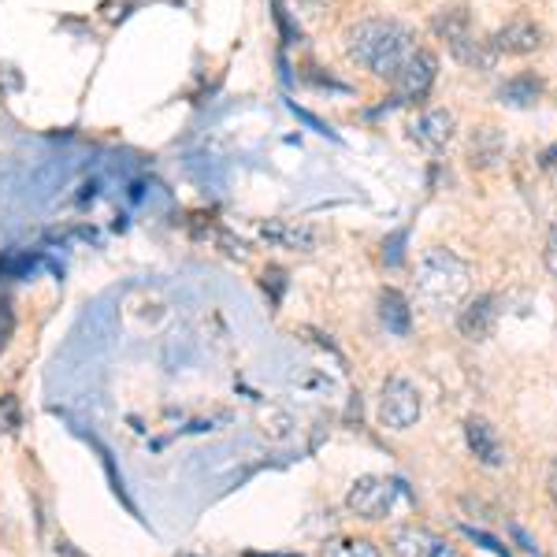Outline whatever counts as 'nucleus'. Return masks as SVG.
<instances>
[{"instance_id":"1","label":"nucleus","mask_w":557,"mask_h":557,"mask_svg":"<svg viewBox=\"0 0 557 557\" xmlns=\"http://www.w3.org/2000/svg\"><path fill=\"white\" fill-rule=\"evenodd\" d=\"M346 52L380 78H394L417 52L412 30L394 20H361L346 30Z\"/></svg>"},{"instance_id":"2","label":"nucleus","mask_w":557,"mask_h":557,"mask_svg":"<svg viewBox=\"0 0 557 557\" xmlns=\"http://www.w3.org/2000/svg\"><path fill=\"white\" fill-rule=\"evenodd\" d=\"M472 268L450 249H428L417 264V298L428 305L431 312L457 309L469 298Z\"/></svg>"},{"instance_id":"3","label":"nucleus","mask_w":557,"mask_h":557,"mask_svg":"<svg viewBox=\"0 0 557 557\" xmlns=\"http://www.w3.org/2000/svg\"><path fill=\"white\" fill-rule=\"evenodd\" d=\"M420 409L424 406H420L417 386H412L409 380H386L375 417H380V424L391 428V431H409L420 420Z\"/></svg>"},{"instance_id":"4","label":"nucleus","mask_w":557,"mask_h":557,"mask_svg":"<svg viewBox=\"0 0 557 557\" xmlns=\"http://www.w3.org/2000/svg\"><path fill=\"white\" fill-rule=\"evenodd\" d=\"M398 491H401V483L391 480V475H361V480L349 487L346 506L364 520H383L386 513H391Z\"/></svg>"},{"instance_id":"5","label":"nucleus","mask_w":557,"mask_h":557,"mask_svg":"<svg viewBox=\"0 0 557 557\" xmlns=\"http://www.w3.org/2000/svg\"><path fill=\"white\" fill-rule=\"evenodd\" d=\"M391 550H394V557H461L457 546L446 543L443 535L428 532V528H417V524L394 528Z\"/></svg>"},{"instance_id":"6","label":"nucleus","mask_w":557,"mask_h":557,"mask_svg":"<svg viewBox=\"0 0 557 557\" xmlns=\"http://www.w3.org/2000/svg\"><path fill=\"white\" fill-rule=\"evenodd\" d=\"M435 57L424 49H417L412 57L401 64V71L394 75V86H398V97L401 101H420L428 94L431 83H435Z\"/></svg>"},{"instance_id":"7","label":"nucleus","mask_w":557,"mask_h":557,"mask_svg":"<svg viewBox=\"0 0 557 557\" xmlns=\"http://www.w3.org/2000/svg\"><path fill=\"white\" fill-rule=\"evenodd\" d=\"M465 438H469V450L475 454V461L480 465H487V469L506 465V443H502L498 428H494L487 417L465 420Z\"/></svg>"},{"instance_id":"8","label":"nucleus","mask_w":557,"mask_h":557,"mask_svg":"<svg viewBox=\"0 0 557 557\" xmlns=\"http://www.w3.org/2000/svg\"><path fill=\"white\" fill-rule=\"evenodd\" d=\"M438 30L446 34V41H450L454 57L461 60V64H472V67H487V64H491V52H483V49H480V41L472 38L465 12L443 15V20H438Z\"/></svg>"},{"instance_id":"9","label":"nucleus","mask_w":557,"mask_h":557,"mask_svg":"<svg viewBox=\"0 0 557 557\" xmlns=\"http://www.w3.org/2000/svg\"><path fill=\"white\" fill-rule=\"evenodd\" d=\"M260 238L268 246H278V249H294V253H312L317 249V231L309 223H298V220H268L260 223Z\"/></svg>"},{"instance_id":"10","label":"nucleus","mask_w":557,"mask_h":557,"mask_svg":"<svg viewBox=\"0 0 557 557\" xmlns=\"http://www.w3.org/2000/svg\"><path fill=\"white\" fill-rule=\"evenodd\" d=\"M457 131V115L450 108H428L417 123H412V138L424 149H446Z\"/></svg>"},{"instance_id":"11","label":"nucleus","mask_w":557,"mask_h":557,"mask_svg":"<svg viewBox=\"0 0 557 557\" xmlns=\"http://www.w3.org/2000/svg\"><path fill=\"white\" fill-rule=\"evenodd\" d=\"M543 45V30L532 20H513L509 26H502L494 34V49L509 52V57H524V52H535Z\"/></svg>"},{"instance_id":"12","label":"nucleus","mask_w":557,"mask_h":557,"mask_svg":"<svg viewBox=\"0 0 557 557\" xmlns=\"http://www.w3.org/2000/svg\"><path fill=\"white\" fill-rule=\"evenodd\" d=\"M494 298H475L472 305H465L461 317H457V327H461V335L469 338V343H483V338H491L494 331V320H498V309H494Z\"/></svg>"},{"instance_id":"13","label":"nucleus","mask_w":557,"mask_h":557,"mask_svg":"<svg viewBox=\"0 0 557 557\" xmlns=\"http://www.w3.org/2000/svg\"><path fill=\"white\" fill-rule=\"evenodd\" d=\"M506 157V134L498 127H480L469 141V160L472 168H494Z\"/></svg>"},{"instance_id":"14","label":"nucleus","mask_w":557,"mask_h":557,"mask_svg":"<svg viewBox=\"0 0 557 557\" xmlns=\"http://www.w3.org/2000/svg\"><path fill=\"white\" fill-rule=\"evenodd\" d=\"M380 320L391 335H409V305L398 290H383L380 294Z\"/></svg>"},{"instance_id":"15","label":"nucleus","mask_w":557,"mask_h":557,"mask_svg":"<svg viewBox=\"0 0 557 557\" xmlns=\"http://www.w3.org/2000/svg\"><path fill=\"white\" fill-rule=\"evenodd\" d=\"M320 557H383L380 546L372 539H357V535H343V539H331L323 543Z\"/></svg>"},{"instance_id":"16","label":"nucleus","mask_w":557,"mask_h":557,"mask_svg":"<svg viewBox=\"0 0 557 557\" xmlns=\"http://www.w3.org/2000/svg\"><path fill=\"white\" fill-rule=\"evenodd\" d=\"M539 89H543V86H539V78L520 75V78H513V83L502 86V101L513 104V108H524V104L539 101Z\"/></svg>"},{"instance_id":"17","label":"nucleus","mask_w":557,"mask_h":557,"mask_svg":"<svg viewBox=\"0 0 557 557\" xmlns=\"http://www.w3.org/2000/svg\"><path fill=\"white\" fill-rule=\"evenodd\" d=\"M543 260H546V272L557 275V220L550 227V235H546V249H543Z\"/></svg>"},{"instance_id":"18","label":"nucleus","mask_w":557,"mask_h":557,"mask_svg":"<svg viewBox=\"0 0 557 557\" xmlns=\"http://www.w3.org/2000/svg\"><path fill=\"white\" fill-rule=\"evenodd\" d=\"M546 494H550L554 509H557V457L550 461V469H546Z\"/></svg>"},{"instance_id":"19","label":"nucleus","mask_w":557,"mask_h":557,"mask_svg":"<svg viewBox=\"0 0 557 557\" xmlns=\"http://www.w3.org/2000/svg\"><path fill=\"white\" fill-rule=\"evenodd\" d=\"M60 557H86V554H78L71 543H60Z\"/></svg>"}]
</instances>
